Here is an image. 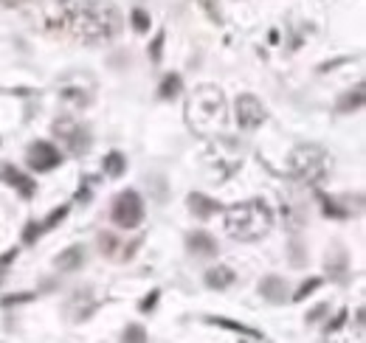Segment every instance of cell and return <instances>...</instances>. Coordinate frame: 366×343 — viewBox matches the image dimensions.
Returning a JSON list of instances; mask_svg holds the SVG:
<instances>
[{"label":"cell","mask_w":366,"mask_h":343,"mask_svg":"<svg viewBox=\"0 0 366 343\" xmlns=\"http://www.w3.org/2000/svg\"><path fill=\"white\" fill-rule=\"evenodd\" d=\"M121 26H125V17L107 0H85L68 15L71 37L85 42V46L110 42L113 37H118Z\"/></svg>","instance_id":"6da1fadb"},{"label":"cell","mask_w":366,"mask_h":343,"mask_svg":"<svg viewBox=\"0 0 366 343\" xmlns=\"http://www.w3.org/2000/svg\"><path fill=\"white\" fill-rule=\"evenodd\" d=\"M273 225V211L262 200H246L226 211V231L231 239L239 242H257Z\"/></svg>","instance_id":"7a4b0ae2"},{"label":"cell","mask_w":366,"mask_h":343,"mask_svg":"<svg viewBox=\"0 0 366 343\" xmlns=\"http://www.w3.org/2000/svg\"><path fill=\"white\" fill-rule=\"evenodd\" d=\"M330 172H333V160L318 144H302L291 152V175L299 183L318 186L330 178Z\"/></svg>","instance_id":"3957f363"},{"label":"cell","mask_w":366,"mask_h":343,"mask_svg":"<svg viewBox=\"0 0 366 343\" xmlns=\"http://www.w3.org/2000/svg\"><path fill=\"white\" fill-rule=\"evenodd\" d=\"M110 220L118 225V228H138L141 220H144V200L138 192L127 189V192H118L113 197V208H110Z\"/></svg>","instance_id":"277c9868"},{"label":"cell","mask_w":366,"mask_h":343,"mask_svg":"<svg viewBox=\"0 0 366 343\" xmlns=\"http://www.w3.org/2000/svg\"><path fill=\"white\" fill-rule=\"evenodd\" d=\"M54 133L68 147L71 155H85L91 149V133H88V127H82V124L73 121V118L54 121Z\"/></svg>","instance_id":"5b68a950"},{"label":"cell","mask_w":366,"mask_h":343,"mask_svg":"<svg viewBox=\"0 0 366 343\" xmlns=\"http://www.w3.org/2000/svg\"><path fill=\"white\" fill-rule=\"evenodd\" d=\"M26 163L34 172H51V169H57L62 163V152L54 144H48V141H34L26 149Z\"/></svg>","instance_id":"8992f818"},{"label":"cell","mask_w":366,"mask_h":343,"mask_svg":"<svg viewBox=\"0 0 366 343\" xmlns=\"http://www.w3.org/2000/svg\"><path fill=\"white\" fill-rule=\"evenodd\" d=\"M265 118H268V110L257 96L242 93L237 99V124L242 130H257L259 124H265Z\"/></svg>","instance_id":"52a82bcc"},{"label":"cell","mask_w":366,"mask_h":343,"mask_svg":"<svg viewBox=\"0 0 366 343\" xmlns=\"http://www.w3.org/2000/svg\"><path fill=\"white\" fill-rule=\"evenodd\" d=\"M96 307H99V302L91 295V290H79V293H73V298L68 302V315H71V321H85V318H91L93 313H96Z\"/></svg>","instance_id":"ba28073f"},{"label":"cell","mask_w":366,"mask_h":343,"mask_svg":"<svg viewBox=\"0 0 366 343\" xmlns=\"http://www.w3.org/2000/svg\"><path fill=\"white\" fill-rule=\"evenodd\" d=\"M0 180H3L6 186H12V189H17L20 197H26V200H31L37 194V183L31 178H26L23 172H17L15 166H9V163L0 166Z\"/></svg>","instance_id":"9c48e42d"},{"label":"cell","mask_w":366,"mask_h":343,"mask_svg":"<svg viewBox=\"0 0 366 343\" xmlns=\"http://www.w3.org/2000/svg\"><path fill=\"white\" fill-rule=\"evenodd\" d=\"M259 293H262L265 302H271V304H284V302H288L291 287H288V281L279 279V276H265L259 281Z\"/></svg>","instance_id":"30bf717a"},{"label":"cell","mask_w":366,"mask_h":343,"mask_svg":"<svg viewBox=\"0 0 366 343\" xmlns=\"http://www.w3.org/2000/svg\"><path fill=\"white\" fill-rule=\"evenodd\" d=\"M186 248H189V253H194V256H217V250H220L217 239H214L209 231H192V234L186 237Z\"/></svg>","instance_id":"8fae6325"},{"label":"cell","mask_w":366,"mask_h":343,"mask_svg":"<svg viewBox=\"0 0 366 343\" xmlns=\"http://www.w3.org/2000/svg\"><path fill=\"white\" fill-rule=\"evenodd\" d=\"M85 248L82 245H71V248H65L57 259H54V265L60 268V270H65V273H73V270H82V265H85Z\"/></svg>","instance_id":"7c38bea8"},{"label":"cell","mask_w":366,"mask_h":343,"mask_svg":"<svg viewBox=\"0 0 366 343\" xmlns=\"http://www.w3.org/2000/svg\"><path fill=\"white\" fill-rule=\"evenodd\" d=\"M189 208H192V214L197 220H209L212 214H217L223 205L217 203V200H212V197H206V194H189Z\"/></svg>","instance_id":"4fadbf2b"},{"label":"cell","mask_w":366,"mask_h":343,"mask_svg":"<svg viewBox=\"0 0 366 343\" xmlns=\"http://www.w3.org/2000/svg\"><path fill=\"white\" fill-rule=\"evenodd\" d=\"M234 279H237V273H234L231 268H226V265L206 270V284H209L212 290H226V287L234 284Z\"/></svg>","instance_id":"5bb4252c"},{"label":"cell","mask_w":366,"mask_h":343,"mask_svg":"<svg viewBox=\"0 0 366 343\" xmlns=\"http://www.w3.org/2000/svg\"><path fill=\"white\" fill-rule=\"evenodd\" d=\"M102 169H104V175H107V178H121V175L127 172V158L121 155L118 149H113V152H107V155H104Z\"/></svg>","instance_id":"9a60e30c"},{"label":"cell","mask_w":366,"mask_h":343,"mask_svg":"<svg viewBox=\"0 0 366 343\" xmlns=\"http://www.w3.org/2000/svg\"><path fill=\"white\" fill-rule=\"evenodd\" d=\"M363 99H366L363 84H355L349 93H344V96L338 99V113H358V110L363 107Z\"/></svg>","instance_id":"2e32d148"},{"label":"cell","mask_w":366,"mask_h":343,"mask_svg":"<svg viewBox=\"0 0 366 343\" xmlns=\"http://www.w3.org/2000/svg\"><path fill=\"white\" fill-rule=\"evenodd\" d=\"M318 200H321V211L327 214V217H336V220H347V217H352V208L338 205L336 197H327V194H321V192H318Z\"/></svg>","instance_id":"e0dca14e"},{"label":"cell","mask_w":366,"mask_h":343,"mask_svg":"<svg viewBox=\"0 0 366 343\" xmlns=\"http://www.w3.org/2000/svg\"><path fill=\"white\" fill-rule=\"evenodd\" d=\"M206 321H209V324H214V326L231 329V332H237V335H246V337H265L259 329L246 326V324H239V321H231V318H206Z\"/></svg>","instance_id":"ac0fdd59"},{"label":"cell","mask_w":366,"mask_h":343,"mask_svg":"<svg viewBox=\"0 0 366 343\" xmlns=\"http://www.w3.org/2000/svg\"><path fill=\"white\" fill-rule=\"evenodd\" d=\"M327 270H333V276H336L338 281H344V279H347V253H344V248H341V245H336L333 256L327 253Z\"/></svg>","instance_id":"d6986e66"},{"label":"cell","mask_w":366,"mask_h":343,"mask_svg":"<svg viewBox=\"0 0 366 343\" xmlns=\"http://www.w3.org/2000/svg\"><path fill=\"white\" fill-rule=\"evenodd\" d=\"M181 91H183V79L178 73H167L164 82H161V88H158V96L161 99H175Z\"/></svg>","instance_id":"ffe728a7"},{"label":"cell","mask_w":366,"mask_h":343,"mask_svg":"<svg viewBox=\"0 0 366 343\" xmlns=\"http://www.w3.org/2000/svg\"><path fill=\"white\" fill-rule=\"evenodd\" d=\"M118 248H125V245H121L110 231H102V234H99V250H102L104 256L116 259V256H118Z\"/></svg>","instance_id":"44dd1931"},{"label":"cell","mask_w":366,"mask_h":343,"mask_svg":"<svg viewBox=\"0 0 366 343\" xmlns=\"http://www.w3.org/2000/svg\"><path fill=\"white\" fill-rule=\"evenodd\" d=\"M147 329L141 324H127L125 332H121V343H147Z\"/></svg>","instance_id":"7402d4cb"},{"label":"cell","mask_w":366,"mask_h":343,"mask_svg":"<svg viewBox=\"0 0 366 343\" xmlns=\"http://www.w3.org/2000/svg\"><path fill=\"white\" fill-rule=\"evenodd\" d=\"M321 284H324V279H318V276L307 279V281H304V284H302V287H299V290L293 293V302H304V298H307V295H310L313 290H318Z\"/></svg>","instance_id":"603a6c76"},{"label":"cell","mask_w":366,"mask_h":343,"mask_svg":"<svg viewBox=\"0 0 366 343\" xmlns=\"http://www.w3.org/2000/svg\"><path fill=\"white\" fill-rule=\"evenodd\" d=\"M65 217H68V205H62V208L51 211V214H48V220H46V223H39V228H43V231H51V228H54L57 223H62Z\"/></svg>","instance_id":"cb8c5ba5"},{"label":"cell","mask_w":366,"mask_h":343,"mask_svg":"<svg viewBox=\"0 0 366 343\" xmlns=\"http://www.w3.org/2000/svg\"><path fill=\"white\" fill-rule=\"evenodd\" d=\"M304 250H307V248H304V245H302L299 239H293V245H291V262H293L296 268H302V265L307 262V256H304Z\"/></svg>","instance_id":"d4e9b609"},{"label":"cell","mask_w":366,"mask_h":343,"mask_svg":"<svg viewBox=\"0 0 366 343\" xmlns=\"http://www.w3.org/2000/svg\"><path fill=\"white\" fill-rule=\"evenodd\" d=\"M133 26H136V31L144 34V31L149 28V15H147L144 9H136V12H133Z\"/></svg>","instance_id":"484cf974"},{"label":"cell","mask_w":366,"mask_h":343,"mask_svg":"<svg viewBox=\"0 0 366 343\" xmlns=\"http://www.w3.org/2000/svg\"><path fill=\"white\" fill-rule=\"evenodd\" d=\"M17 253H20V250H17V248H12V250H6L3 256H0V279H3V276H6V270H9V265H12L15 259H17Z\"/></svg>","instance_id":"4316f807"},{"label":"cell","mask_w":366,"mask_h":343,"mask_svg":"<svg viewBox=\"0 0 366 343\" xmlns=\"http://www.w3.org/2000/svg\"><path fill=\"white\" fill-rule=\"evenodd\" d=\"M161 51H164V34H158V37L152 39V46H149V57H152V62H161Z\"/></svg>","instance_id":"83f0119b"},{"label":"cell","mask_w":366,"mask_h":343,"mask_svg":"<svg viewBox=\"0 0 366 343\" xmlns=\"http://www.w3.org/2000/svg\"><path fill=\"white\" fill-rule=\"evenodd\" d=\"M34 293H20V295H6L3 298V307H15V304H23V302H31Z\"/></svg>","instance_id":"f1b7e54d"},{"label":"cell","mask_w":366,"mask_h":343,"mask_svg":"<svg viewBox=\"0 0 366 343\" xmlns=\"http://www.w3.org/2000/svg\"><path fill=\"white\" fill-rule=\"evenodd\" d=\"M39 234H43V228H39V223H34V220H31V223L26 225V231H23V242H34Z\"/></svg>","instance_id":"f546056e"},{"label":"cell","mask_w":366,"mask_h":343,"mask_svg":"<svg viewBox=\"0 0 366 343\" xmlns=\"http://www.w3.org/2000/svg\"><path fill=\"white\" fill-rule=\"evenodd\" d=\"M158 298H161V293H158V290H152V295H147V298H144V302L138 304V310H141V313H152V310H155V304H158Z\"/></svg>","instance_id":"4dcf8cb0"},{"label":"cell","mask_w":366,"mask_h":343,"mask_svg":"<svg viewBox=\"0 0 366 343\" xmlns=\"http://www.w3.org/2000/svg\"><path fill=\"white\" fill-rule=\"evenodd\" d=\"M324 313H330V304H318L315 310H310V313H307V324L321 321V318H324Z\"/></svg>","instance_id":"1f68e13d"},{"label":"cell","mask_w":366,"mask_h":343,"mask_svg":"<svg viewBox=\"0 0 366 343\" xmlns=\"http://www.w3.org/2000/svg\"><path fill=\"white\" fill-rule=\"evenodd\" d=\"M347 315H349V313H347V310H341V313H338V318H336L333 324H327V335H336V332L347 324Z\"/></svg>","instance_id":"d6a6232c"},{"label":"cell","mask_w":366,"mask_h":343,"mask_svg":"<svg viewBox=\"0 0 366 343\" xmlns=\"http://www.w3.org/2000/svg\"><path fill=\"white\" fill-rule=\"evenodd\" d=\"M0 3H3L6 9H15V6H20V3H23V0H0Z\"/></svg>","instance_id":"836d02e7"}]
</instances>
